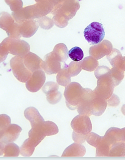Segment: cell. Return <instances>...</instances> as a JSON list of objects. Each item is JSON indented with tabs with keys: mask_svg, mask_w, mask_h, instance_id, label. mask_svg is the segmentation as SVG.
<instances>
[{
	"mask_svg": "<svg viewBox=\"0 0 125 160\" xmlns=\"http://www.w3.org/2000/svg\"><path fill=\"white\" fill-rule=\"evenodd\" d=\"M122 57V54L120 52L115 48H113L111 53L107 55V58L113 67L115 66L117 62Z\"/></svg>",
	"mask_w": 125,
	"mask_h": 160,
	"instance_id": "obj_36",
	"label": "cell"
},
{
	"mask_svg": "<svg viewBox=\"0 0 125 160\" xmlns=\"http://www.w3.org/2000/svg\"><path fill=\"white\" fill-rule=\"evenodd\" d=\"M10 65L14 76L21 82H26L31 76L32 72L25 65L24 57L16 56L12 58Z\"/></svg>",
	"mask_w": 125,
	"mask_h": 160,
	"instance_id": "obj_3",
	"label": "cell"
},
{
	"mask_svg": "<svg viewBox=\"0 0 125 160\" xmlns=\"http://www.w3.org/2000/svg\"><path fill=\"white\" fill-rule=\"evenodd\" d=\"M20 153V149L13 142L7 143L4 149V157H18Z\"/></svg>",
	"mask_w": 125,
	"mask_h": 160,
	"instance_id": "obj_29",
	"label": "cell"
},
{
	"mask_svg": "<svg viewBox=\"0 0 125 160\" xmlns=\"http://www.w3.org/2000/svg\"><path fill=\"white\" fill-rule=\"evenodd\" d=\"M112 146L102 137V140L96 148V157H109V150Z\"/></svg>",
	"mask_w": 125,
	"mask_h": 160,
	"instance_id": "obj_26",
	"label": "cell"
},
{
	"mask_svg": "<svg viewBox=\"0 0 125 160\" xmlns=\"http://www.w3.org/2000/svg\"><path fill=\"white\" fill-rule=\"evenodd\" d=\"M103 138L112 146L116 142L122 141L121 129L116 128H109L105 133Z\"/></svg>",
	"mask_w": 125,
	"mask_h": 160,
	"instance_id": "obj_21",
	"label": "cell"
},
{
	"mask_svg": "<svg viewBox=\"0 0 125 160\" xmlns=\"http://www.w3.org/2000/svg\"><path fill=\"white\" fill-rule=\"evenodd\" d=\"M82 69L88 72H93L96 70L99 65L97 59L93 56L84 58L82 61Z\"/></svg>",
	"mask_w": 125,
	"mask_h": 160,
	"instance_id": "obj_25",
	"label": "cell"
},
{
	"mask_svg": "<svg viewBox=\"0 0 125 160\" xmlns=\"http://www.w3.org/2000/svg\"><path fill=\"white\" fill-rule=\"evenodd\" d=\"M122 130V142H125V128L121 129Z\"/></svg>",
	"mask_w": 125,
	"mask_h": 160,
	"instance_id": "obj_47",
	"label": "cell"
},
{
	"mask_svg": "<svg viewBox=\"0 0 125 160\" xmlns=\"http://www.w3.org/2000/svg\"><path fill=\"white\" fill-rule=\"evenodd\" d=\"M59 88V85L57 83L50 81V82H47L43 86L42 90L45 94L47 95L52 92L58 90Z\"/></svg>",
	"mask_w": 125,
	"mask_h": 160,
	"instance_id": "obj_39",
	"label": "cell"
},
{
	"mask_svg": "<svg viewBox=\"0 0 125 160\" xmlns=\"http://www.w3.org/2000/svg\"><path fill=\"white\" fill-rule=\"evenodd\" d=\"M46 79L45 72L43 70L36 71L32 72L31 78L26 82V89L31 92H37L44 86Z\"/></svg>",
	"mask_w": 125,
	"mask_h": 160,
	"instance_id": "obj_10",
	"label": "cell"
},
{
	"mask_svg": "<svg viewBox=\"0 0 125 160\" xmlns=\"http://www.w3.org/2000/svg\"><path fill=\"white\" fill-rule=\"evenodd\" d=\"M52 52L56 54L60 58L62 62L65 63L69 57V51L68 48L65 44L59 43L55 46Z\"/></svg>",
	"mask_w": 125,
	"mask_h": 160,
	"instance_id": "obj_28",
	"label": "cell"
},
{
	"mask_svg": "<svg viewBox=\"0 0 125 160\" xmlns=\"http://www.w3.org/2000/svg\"><path fill=\"white\" fill-rule=\"evenodd\" d=\"M36 147L28 138L21 147L20 154L24 157H30L33 153Z\"/></svg>",
	"mask_w": 125,
	"mask_h": 160,
	"instance_id": "obj_27",
	"label": "cell"
},
{
	"mask_svg": "<svg viewBox=\"0 0 125 160\" xmlns=\"http://www.w3.org/2000/svg\"><path fill=\"white\" fill-rule=\"evenodd\" d=\"M6 32L8 35V37L10 38L20 39L22 36L20 32L19 24L17 22H15L12 27Z\"/></svg>",
	"mask_w": 125,
	"mask_h": 160,
	"instance_id": "obj_33",
	"label": "cell"
},
{
	"mask_svg": "<svg viewBox=\"0 0 125 160\" xmlns=\"http://www.w3.org/2000/svg\"><path fill=\"white\" fill-rule=\"evenodd\" d=\"M94 94V92L91 89L84 88L81 99L77 108L79 114L89 117L92 115Z\"/></svg>",
	"mask_w": 125,
	"mask_h": 160,
	"instance_id": "obj_8",
	"label": "cell"
},
{
	"mask_svg": "<svg viewBox=\"0 0 125 160\" xmlns=\"http://www.w3.org/2000/svg\"><path fill=\"white\" fill-rule=\"evenodd\" d=\"M82 61H72L68 65V71L71 77L77 76L82 70Z\"/></svg>",
	"mask_w": 125,
	"mask_h": 160,
	"instance_id": "obj_31",
	"label": "cell"
},
{
	"mask_svg": "<svg viewBox=\"0 0 125 160\" xmlns=\"http://www.w3.org/2000/svg\"><path fill=\"white\" fill-rule=\"evenodd\" d=\"M111 69L105 66H98L95 71V76L98 79L99 78L111 73Z\"/></svg>",
	"mask_w": 125,
	"mask_h": 160,
	"instance_id": "obj_41",
	"label": "cell"
},
{
	"mask_svg": "<svg viewBox=\"0 0 125 160\" xmlns=\"http://www.w3.org/2000/svg\"><path fill=\"white\" fill-rule=\"evenodd\" d=\"M24 62L26 68L32 72L42 70L43 60L37 55L31 52H29L24 57Z\"/></svg>",
	"mask_w": 125,
	"mask_h": 160,
	"instance_id": "obj_15",
	"label": "cell"
},
{
	"mask_svg": "<svg viewBox=\"0 0 125 160\" xmlns=\"http://www.w3.org/2000/svg\"><path fill=\"white\" fill-rule=\"evenodd\" d=\"M108 105L109 107H116L120 104V99L118 96L115 94H113L109 99L107 100Z\"/></svg>",
	"mask_w": 125,
	"mask_h": 160,
	"instance_id": "obj_43",
	"label": "cell"
},
{
	"mask_svg": "<svg viewBox=\"0 0 125 160\" xmlns=\"http://www.w3.org/2000/svg\"><path fill=\"white\" fill-rule=\"evenodd\" d=\"M2 131L0 130V139L1 138L2 136Z\"/></svg>",
	"mask_w": 125,
	"mask_h": 160,
	"instance_id": "obj_49",
	"label": "cell"
},
{
	"mask_svg": "<svg viewBox=\"0 0 125 160\" xmlns=\"http://www.w3.org/2000/svg\"><path fill=\"white\" fill-rule=\"evenodd\" d=\"M6 144L0 141V156L4 154V149Z\"/></svg>",
	"mask_w": 125,
	"mask_h": 160,
	"instance_id": "obj_46",
	"label": "cell"
},
{
	"mask_svg": "<svg viewBox=\"0 0 125 160\" xmlns=\"http://www.w3.org/2000/svg\"><path fill=\"white\" fill-rule=\"evenodd\" d=\"M68 65L65 63L63 68L57 74V82L59 85L66 87L71 82V77L68 71Z\"/></svg>",
	"mask_w": 125,
	"mask_h": 160,
	"instance_id": "obj_22",
	"label": "cell"
},
{
	"mask_svg": "<svg viewBox=\"0 0 125 160\" xmlns=\"http://www.w3.org/2000/svg\"><path fill=\"white\" fill-rule=\"evenodd\" d=\"M11 118L8 115L6 114L0 115V130L3 131L10 124Z\"/></svg>",
	"mask_w": 125,
	"mask_h": 160,
	"instance_id": "obj_42",
	"label": "cell"
},
{
	"mask_svg": "<svg viewBox=\"0 0 125 160\" xmlns=\"http://www.w3.org/2000/svg\"><path fill=\"white\" fill-rule=\"evenodd\" d=\"M19 24L21 34L25 38L32 37L39 27L37 21L35 19L28 20Z\"/></svg>",
	"mask_w": 125,
	"mask_h": 160,
	"instance_id": "obj_14",
	"label": "cell"
},
{
	"mask_svg": "<svg viewBox=\"0 0 125 160\" xmlns=\"http://www.w3.org/2000/svg\"><path fill=\"white\" fill-rule=\"evenodd\" d=\"M12 16L15 21L18 23H22L25 21L36 19L34 5L22 8L16 12H12Z\"/></svg>",
	"mask_w": 125,
	"mask_h": 160,
	"instance_id": "obj_12",
	"label": "cell"
},
{
	"mask_svg": "<svg viewBox=\"0 0 125 160\" xmlns=\"http://www.w3.org/2000/svg\"><path fill=\"white\" fill-rule=\"evenodd\" d=\"M37 21L40 27L44 29L48 30L52 28L54 26L53 20L46 16L39 18Z\"/></svg>",
	"mask_w": 125,
	"mask_h": 160,
	"instance_id": "obj_35",
	"label": "cell"
},
{
	"mask_svg": "<svg viewBox=\"0 0 125 160\" xmlns=\"http://www.w3.org/2000/svg\"><path fill=\"white\" fill-rule=\"evenodd\" d=\"M80 7L78 0H65L54 7L50 13L54 24L60 28L67 27L69 21L75 17Z\"/></svg>",
	"mask_w": 125,
	"mask_h": 160,
	"instance_id": "obj_1",
	"label": "cell"
},
{
	"mask_svg": "<svg viewBox=\"0 0 125 160\" xmlns=\"http://www.w3.org/2000/svg\"><path fill=\"white\" fill-rule=\"evenodd\" d=\"M26 118L31 122L32 128H36L41 125L45 122L37 109L34 107H28L24 112Z\"/></svg>",
	"mask_w": 125,
	"mask_h": 160,
	"instance_id": "obj_16",
	"label": "cell"
},
{
	"mask_svg": "<svg viewBox=\"0 0 125 160\" xmlns=\"http://www.w3.org/2000/svg\"><path fill=\"white\" fill-rule=\"evenodd\" d=\"M22 129L15 124H10L3 131L0 141L5 144L13 142L19 136Z\"/></svg>",
	"mask_w": 125,
	"mask_h": 160,
	"instance_id": "obj_13",
	"label": "cell"
},
{
	"mask_svg": "<svg viewBox=\"0 0 125 160\" xmlns=\"http://www.w3.org/2000/svg\"><path fill=\"white\" fill-rule=\"evenodd\" d=\"M35 1L36 2H41L42 1H44V0H35Z\"/></svg>",
	"mask_w": 125,
	"mask_h": 160,
	"instance_id": "obj_50",
	"label": "cell"
},
{
	"mask_svg": "<svg viewBox=\"0 0 125 160\" xmlns=\"http://www.w3.org/2000/svg\"><path fill=\"white\" fill-rule=\"evenodd\" d=\"M32 128L35 129V131L45 138L57 134L59 132L57 125L51 121L44 122L40 126Z\"/></svg>",
	"mask_w": 125,
	"mask_h": 160,
	"instance_id": "obj_17",
	"label": "cell"
},
{
	"mask_svg": "<svg viewBox=\"0 0 125 160\" xmlns=\"http://www.w3.org/2000/svg\"><path fill=\"white\" fill-rule=\"evenodd\" d=\"M84 88L78 83L70 82L65 87L64 96L68 108L71 110L76 109L81 99Z\"/></svg>",
	"mask_w": 125,
	"mask_h": 160,
	"instance_id": "obj_2",
	"label": "cell"
},
{
	"mask_svg": "<svg viewBox=\"0 0 125 160\" xmlns=\"http://www.w3.org/2000/svg\"><path fill=\"white\" fill-rule=\"evenodd\" d=\"M111 76L114 86H118L122 82L125 76L124 71L113 67L111 69Z\"/></svg>",
	"mask_w": 125,
	"mask_h": 160,
	"instance_id": "obj_30",
	"label": "cell"
},
{
	"mask_svg": "<svg viewBox=\"0 0 125 160\" xmlns=\"http://www.w3.org/2000/svg\"><path fill=\"white\" fill-rule=\"evenodd\" d=\"M62 63H64L62 62L61 59L54 52H51L44 57L42 70L49 75L56 74L63 68L64 64L62 66Z\"/></svg>",
	"mask_w": 125,
	"mask_h": 160,
	"instance_id": "obj_6",
	"label": "cell"
},
{
	"mask_svg": "<svg viewBox=\"0 0 125 160\" xmlns=\"http://www.w3.org/2000/svg\"><path fill=\"white\" fill-rule=\"evenodd\" d=\"M114 67L119 68L125 72V57H121Z\"/></svg>",
	"mask_w": 125,
	"mask_h": 160,
	"instance_id": "obj_44",
	"label": "cell"
},
{
	"mask_svg": "<svg viewBox=\"0 0 125 160\" xmlns=\"http://www.w3.org/2000/svg\"><path fill=\"white\" fill-rule=\"evenodd\" d=\"M84 35L88 43L96 45L102 41L105 36V30L102 24L94 22L84 29Z\"/></svg>",
	"mask_w": 125,
	"mask_h": 160,
	"instance_id": "obj_4",
	"label": "cell"
},
{
	"mask_svg": "<svg viewBox=\"0 0 125 160\" xmlns=\"http://www.w3.org/2000/svg\"><path fill=\"white\" fill-rule=\"evenodd\" d=\"M102 140V137L97 135L94 132H90L87 136L86 141L90 146L97 148Z\"/></svg>",
	"mask_w": 125,
	"mask_h": 160,
	"instance_id": "obj_34",
	"label": "cell"
},
{
	"mask_svg": "<svg viewBox=\"0 0 125 160\" xmlns=\"http://www.w3.org/2000/svg\"><path fill=\"white\" fill-rule=\"evenodd\" d=\"M121 112H122V114L125 116V104L122 106V108H121Z\"/></svg>",
	"mask_w": 125,
	"mask_h": 160,
	"instance_id": "obj_48",
	"label": "cell"
},
{
	"mask_svg": "<svg viewBox=\"0 0 125 160\" xmlns=\"http://www.w3.org/2000/svg\"><path fill=\"white\" fill-rule=\"evenodd\" d=\"M7 43L9 53L20 57H24L30 52L29 44L23 40L10 38L7 37Z\"/></svg>",
	"mask_w": 125,
	"mask_h": 160,
	"instance_id": "obj_9",
	"label": "cell"
},
{
	"mask_svg": "<svg viewBox=\"0 0 125 160\" xmlns=\"http://www.w3.org/2000/svg\"><path fill=\"white\" fill-rule=\"evenodd\" d=\"M5 1L12 12H17L23 8V2L22 0H5Z\"/></svg>",
	"mask_w": 125,
	"mask_h": 160,
	"instance_id": "obj_40",
	"label": "cell"
},
{
	"mask_svg": "<svg viewBox=\"0 0 125 160\" xmlns=\"http://www.w3.org/2000/svg\"><path fill=\"white\" fill-rule=\"evenodd\" d=\"M114 88L110 73L97 79V87L94 91L98 96L107 100L113 95Z\"/></svg>",
	"mask_w": 125,
	"mask_h": 160,
	"instance_id": "obj_5",
	"label": "cell"
},
{
	"mask_svg": "<svg viewBox=\"0 0 125 160\" xmlns=\"http://www.w3.org/2000/svg\"><path fill=\"white\" fill-rule=\"evenodd\" d=\"M107 105V100L98 96L94 92L93 98L92 115L95 116H100L104 113Z\"/></svg>",
	"mask_w": 125,
	"mask_h": 160,
	"instance_id": "obj_18",
	"label": "cell"
},
{
	"mask_svg": "<svg viewBox=\"0 0 125 160\" xmlns=\"http://www.w3.org/2000/svg\"><path fill=\"white\" fill-rule=\"evenodd\" d=\"M36 19L41 18L50 13L54 6L49 0H44L34 4Z\"/></svg>",
	"mask_w": 125,
	"mask_h": 160,
	"instance_id": "obj_19",
	"label": "cell"
},
{
	"mask_svg": "<svg viewBox=\"0 0 125 160\" xmlns=\"http://www.w3.org/2000/svg\"><path fill=\"white\" fill-rule=\"evenodd\" d=\"M113 49V44L109 41L104 40L100 43L94 45L89 48V53L97 60L111 53Z\"/></svg>",
	"mask_w": 125,
	"mask_h": 160,
	"instance_id": "obj_11",
	"label": "cell"
},
{
	"mask_svg": "<svg viewBox=\"0 0 125 160\" xmlns=\"http://www.w3.org/2000/svg\"><path fill=\"white\" fill-rule=\"evenodd\" d=\"M49 1L52 3V5L54 7H55L57 5H58L59 3H61L63 2L65 0H49Z\"/></svg>",
	"mask_w": 125,
	"mask_h": 160,
	"instance_id": "obj_45",
	"label": "cell"
},
{
	"mask_svg": "<svg viewBox=\"0 0 125 160\" xmlns=\"http://www.w3.org/2000/svg\"><path fill=\"white\" fill-rule=\"evenodd\" d=\"M71 126L74 132L84 136H88L93 128L89 116L80 114L71 121Z\"/></svg>",
	"mask_w": 125,
	"mask_h": 160,
	"instance_id": "obj_7",
	"label": "cell"
},
{
	"mask_svg": "<svg viewBox=\"0 0 125 160\" xmlns=\"http://www.w3.org/2000/svg\"><path fill=\"white\" fill-rule=\"evenodd\" d=\"M46 95V99L51 104H55L60 102L62 98V94L58 91L52 92Z\"/></svg>",
	"mask_w": 125,
	"mask_h": 160,
	"instance_id": "obj_38",
	"label": "cell"
},
{
	"mask_svg": "<svg viewBox=\"0 0 125 160\" xmlns=\"http://www.w3.org/2000/svg\"><path fill=\"white\" fill-rule=\"evenodd\" d=\"M15 22L14 19L10 14L5 12L0 13V28L7 32Z\"/></svg>",
	"mask_w": 125,
	"mask_h": 160,
	"instance_id": "obj_23",
	"label": "cell"
},
{
	"mask_svg": "<svg viewBox=\"0 0 125 160\" xmlns=\"http://www.w3.org/2000/svg\"><path fill=\"white\" fill-rule=\"evenodd\" d=\"M109 157H125V142H118L113 144L109 150Z\"/></svg>",
	"mask_w": 125,
	"mask_h": 160,
	"instance_id": "obj_24",
	"label": "cell"
},
{
	"mask_svg": "<svg viewBox=\"0 0 125 160\" xmlns=\"http://www.w3.org/2000/svg\"><path fill=\"white\" fill-rule=\"evenodd\" d=\"M86 153L85 147L82 144L75 142L65 149L62 157H83Z\"/></svg>",
	"mask_w": 125,
	"mask_h": 160,
	"instance_id": "obj_20",
	"label": "cell"
},
{
	"mask_svg": "<svg viewBox=\"0 0 125 160\" xmlns=\"http://www.w3.org/2000/svg\"><path fill=\"white\" fill-rule=\"evenodd\" d=\"M8 53H9V52L8 48L7 38H6L0 44V63L6 60Z\"/></svg>",
	"mask_w": 125,
	"mask_h": 160,
	"instance_id": "obj_37",
	"label": "cell"
},
{
	"mask_svg": "<svg viewBox=\"0 0 125 160\" xmlns=\"http://www.w3.org/2000/svg\"><path fill=\"white\" fill-rule=\"evenodd\" d=\"M69 56L73 61H81L84 58V52L80 48L75 47L69 52Z\"/></svg>",
	"mask_w": 125,
	"mask_h": 160,
	"instance_id": "obj_32",
	"label": "cell"
}]
</instances>
